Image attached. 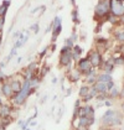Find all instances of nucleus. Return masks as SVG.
I'll return each instance as SVG.
<instances>
[{"mask_svg": "<svg viewBox=\"0 0 124 130\" xmlns=\"http://www.w3.org/2000/svg\"><path fill=\"white\" fill-rule=\"evenodd\" d=\"M5 79V77H4V74H3V72L0 71V82H3V80Z\"/></svg>", "mask_w": 124, "mask_h": 130, "instance_id": "nucleus-29", "label": "nucleus"}, {"mask_svg": "<svg viewBox=\"0 0 124 130\" xmlns=\"http://www.w3.org/2000/svg\"><path fill=\"white\" fill-rule=\"evenodd\" d=\"M72 18H73V21L78 22V19H77V10H74V11L72 12Z\"/></svg>", "mask_w": 124, "mask_h": 130, "instance_id": "nucleus-25", "label": "nucleus"}, {"mask_svg": "<svg viewBox=\"0 0 124 130\" xmlns=\"http://www.w3.org/2000/svg\"><path fill=\"white\" fill-rule=\"evenodd\" d=\"M72 45H73V42L70 40V39H68V40H67V45H66V46H68V47H72Z\"/></svg>", "mask_w": 124, "mask_h": 130, "instance_id": "nucleus-28", "label": "nucleus"}, {"mask_svg": "<svg viewBox=\"0 0 124 130\" xmlns=\"http://www.w3.org/2000/svg\"><path fill=\"white\" fill-rule=\"evenodd\" d=\"M47 72H49V67H43V68H42V72H41V76H45Z\"/></svg>", "mask_w": 124, "mask_h": 130, "instance_id": "nucleus-27", "label": "nucleus"}, {"mask_svg": "<svg viewBox=\"0 0 124 130\" xmlns=\"http://www.w3.org/2000/svg\"><path fill=\"white\" fill-rule=\"evenodd\" d=\"M6 10H8V8L0 5V16H5L6 15Z\"/></svg>", "mask_w": 124, "mask_h": 130, "instance_id": "nucleus-20", "label": "nucleus"}, {"mask_svg": "<svg viewBox=\"0 0 124 130\" xmlns=\"http://www.w3.org/2000/svg\"><path fill=\"white\" fill-rule=\"evenodd\" d=\"M1 93H3V95H5L6 98L11 99V97L14 95V93H12V90H11V87H10V84H9V82L3 83V86H1Z\"/></svg>", "mask_w": 124, "mask_h": 130, "instance_id": "nucleus-8", "label": "nucleus"}, {"mask_svg": "<svg viewBox=\"0 0 124 130\" xmlns=\"http://www.w3.org/2000/svg\"><path fill=\"white\" fill-rule=\"evenodd\" d=\"M62 66H68L72 61V53L71 51H67V52H61V57H60Z\"/></svg>", "mask_w": 124, "mask_h": 130, "instance_id": "nucleus-7", "label": "nucleus"}, {"mask_svg": "<svg viewBox=\"0 0 124 130\" xmlns=\"http://www.w3.org/2000/svg\"><path fill=\"white\" fill-rule=\"evenodd\" d=\"M108 21H111L112 24H115V22H117V16H114V15H109V16H108Z\"/></svg>", "mask_w": 124, "mask_h": 130, "instance_id": "nucleus-22", "label": "nucleus"}, {"mask_svg": "<svg viewBox=\"0 0 124 130\" xmlns=\"http://www.w3.org/2000/svg\"><path fill=\"white\" fill-rule=\"evenodd\" d=\"M78 68H80V72H81V73L88 74V73L92 71V64H91V62L88 61V58H82V60H80V62H78Z\"/></svg>", "mask_w": 124, "mask_h": 130, "instance_id": "nucleus-4", "label": "nucleus"}, {"mask_svg": "<svg viewBox=\"0 0 124 130\" xmlns=\"http://www.w3.org/2000/svg\"><path fill=\"white\" fill-rule=\"evenodd\" d=\"M1 5L5 6V8H9V5H10V0H4V3H3Z\"/></svg>", "mask_w": 124, "mask_h": 130, "instance_id": "nucleus-26", "label": "nucleus"}, {"mask_svg": "<svg viewBox=\"0 0 124 130\" xmlns=\"http://www.w3.org/2000/svg\"><path fill=\"white\" fill-rule=\"evenodd\" d=\"M80 78H81V72H80V71L74 70L72 72V78H71V80H72V82H77Z\"/></svg>", "mask_w": 124, "mask_h": 130, "instance_id": "nucleus-16", "label": "nucleus"}, {"mask_svg": "<svg viewBox=\"0 0 124 130\" xmlns=\"http://www.w3.org/2000/svg\"><path fill=\"white\" fill-rule=\"evenodd\" d=\"M109 11V1L108 0H99L96 9H94V12L97 16H105Z\"/></svg>", "mask_w": 124, "mask_h": 130, "instance_id": "nucleus-3", "label": "nucleus"}, {"mask_svg": "<svg viewBox=\"0 0 124 130\" xmlns=\"http://www.w3.org/2000/svg\"><path fill=\"white\" fill-rule=\"evenodd\" d=\"M118 94H119V90L117 89L115 87H112L111 88V97H117Z\"/></svg>", "mask_w": 124, "mask_h": 130, "instance_id": "nucleus-18", "label": "nucleus"}, {"mask_svg": "<svg viewBox=\"0 0 124 130\" xmlns=\"http://www.w3.org/2000/svg\"><path fill=\"white\" fill-rule=\"evenodd\" d=\"M124 0H111L109 1V11H112V15L120 18L124 14V6H123Z\"/></svg>", "mask_w": 124, "mask_h": 130, "instance_id": "nucleus-2", "label": "nucleus"}, {"mask_svg": "<svg viewBox=\"0 0 124 130\" xmlns=\"http://www.w3.org/2000/svg\"><path fill=\"white\" fill-rule=\"evenodd\" d=\"M88 87H87V86H83V87H81V90H80V95H81V97H84V95H86V94H87V93H88Z\"/></svg>", "mask_w": 124, "mask_h": 130, "instance_id": "nucleus-17", "label": "nucleus"}, {"mask_svg": "<svg viewBox=\"0 0 124 130\" xmlns=\"http://www.w3.org/2000/svg\"><path fill=\"white\" fill-rule=\"evenodd\" d=\"M113 64L115 66V64H123V60L119 57V58H115V60L113 61Z\"/></svg>", "mask_w": 124, "mask_h": 130, "instance_id": "nucleus-24", "label": "nucleus"}, {"mask_svg": "<svg viewBox=\"0 0 124 130\" xmlns=\"http://www.w3.org/2000/svg\"><path fill=\"white\" fill-rule=\"evenodd\" d=\"M52 29H53V35H52V41L56 40V37L61 34L62 26H61V18H56L55 22L52 24Z\"/></svg>", "mask_w": 124, "mask_h": 130, "instance_id": "nucleus-6", "label": "nucleus"}, {"mask_svg": "<svg viewBox=\"0 0 124 130\" xmlns=\"http://www.w3.org/2000/svg\"><path fill=\"white\" fill-rule=\"evenodd\" d=\"M117 39H118V41L123 42V40H124V35H123V31H122V30H119L118 32H117Z\"/></svg>", "mask_w": 124, "mask_h": 130, "instance_id": "nucleus-19", "label": "nucleus"}, {"mask_svg": "<svg viewBox=\"0 0 124 130\" xmlns=\"http://www.w3.org/2000/svg\"><path fill=\"white\" fill-rule=\"evenodd\" d=\"M0 46H1V35H0Z\"/></svg>", "mask_w": 124, "mask_h": 130, "instance_id": "nucleus-30", "label": "nucleus"}, {"mask_svg": "<svg viewBox=\"0 0 124 130\" xmlns=\"http://www.w3.org/2000/svg\"><path fill=\"white\" fill-rule=\"evenodd\" d=\"M25 130H31V129H27V128H26V129H25Z\"/></svg>", "mask_w": 124, "mask_h": 130, "instance_id": "nucleus-32", "label": "nucleus"}, {"mask_svg": "<svg viewBox=\"0 0 124 130\" xmlns=\"http://www.w3.org/2000/svg\"><path fill=\"white\" fill-rule=\"evenodd\" d=\"M102 121H103V124L117 126V125H119L122 123V118L115 110H107L105 114L102 117Z\"/></svg>", "mask_w": 124, "mask_h": 130, "instance_id": "nucleus-1", "label": "nucleus"}, {"mask_svg": "<svg viewBox=\"0 0 124 130\" xmlns=\"http://www.w3.org/2000/svg\"><path fill=\"white\" fill-rule=\"evenodd\" d=\"M18 48H15V47H14V48H12V50H11V52H10V55H9V57H8V61L9 60H11V58H12V57H14V56H15V55H16V52H18Z\"/></svg>", "mask_w": 124, "mask_h": 130, "instance_id": "nucleus-21", "label": "nucleus"}, {"mask_svg": "<svg viewBox=\"0 0 124 130\" xmlns=\"http://www.w3.org/2000/svg\"><path fill=\"white\" fill-rule=\"evenodd\" d=\"M87 76V82L89 83V84H94V82H96V73L91 71L88 74H86Z\"/></svg>", "mask_w": 124, "mask_h": 130, "instance_id": "nucleus-14", "label": "nucleus"}, {"mask_svg": "<svg viewBox=\"0 0 124 130\" xmlns=\"http://www.w3.org/2000/svg\"><path fill=\"white\" fill-rule=\"evenodd\" d=\"M9 84H10V87H11V90H12V93L14 94H18L19 92H20V89H21V82L20 80H18V79H11V80H9Z\"/></svg>", "mask_w": 124, "mask_h": 130, "instance_id": "nucleus-9", "label": "nucleus"}, {"mask_svg": "<svg viewBox=\"0 0 124 130\" xmlns=\"http://www.w3.org/2000/svg\"><path fill=\"white\" fill-rule=\"evenodd\" d=\"M113 68H114V64L112 61H108V62L104 63V71H105V73H109L111 74V72L113 71Z\"/></svg>", "mask_w": 124, "mask_h": 130, "instance_id": "nucleus-13", "label": "nucleus"}, {"mask_svg": "<svg viewBox=\"0 0 124 130\" xmlns=\"http://www.w3.org/2000/svg\"><path fill=\"white\" fill-rule=\"evenodd\" d=\"M82 53V48L80 47V46H74L73 47V52H72V57L74 58H78V56Z\"/></svg>", "mask_w": 124, "mask_h": 130, "instance_id": "nucleus-15", "label": "nucleus"}, {"mask_svg": "<svg viewBox=\"0 0 124 130\" xmlns=\"http://www.w3.org/2000/svg\"><path fill=\"white\" fill-rule=\"evenodd\" d=\"M31 30L34 31L35 34H37V32H39V24H34V25L31 26Z\"/></svg>", "mask_w": 124, "mask_h": 130, "instance_id": "nucleus-23", "label": "nucleus"}, {"mask_svg": "<svg viewBox=\"0 0 124 130\" xmlns=\"http://www.w3.org/2000/svg\"><path fill=\"white\" fill-rule=\"evenodd\" d=\"M94 89L97 90V93H101V94H105L108 92V88H107V84L105 83H102V82H96V84L93 86Z\"/></svg>", "mask_w": 124, "mask_h": 130, "instance_id": "nucleus-10", "label": "nucleus"}, {"mask_svg": "<svg viewBox=\"0 0 124 130\" xmlns=\"http://www.w3.org/2000/svg\"><path fill=\"white\" fill-rule=\"evenodd\" d=\"M1 104H3V102H1V99H0V105H1Z\"/></svg>", "mask_w": 124, "mask_h": 130, "instance_id": "nucleus-31", "label": "nucleus"}, {"mask_svg": "<svg viewBox=\"0 0 124 130\" xmlns=\"http://www.w3.org/2000/svg\"><path fill=\"white\" fill-rule=\"evenodd\" d=\"M109 80H113L112 79V76L109 73H102V74H99L96 78V82H102V83H108Z\"/></svg>", "mask_w": 124, "mask_h": 130, "instance_id": "nucleus-12", "label": "nucleus"}, {"mask_svg": "<svg viewBox=\"0 0 124 130\" xmlns=\"http://www.w3.org/2000/svg\"><path fill=\"white\" fill-rule=\"evenodd\" d=\"M88 61L91 62L92 67H97L102 62V56H101V53L98 51H93L92 53L89 55V57H88Z\"/></svg>", "mask_w": 124, "mask_h": 130, "instance_id": "nucleus-5", "label": "nucleus"}, {"mask_svg": "<svg viewBox=\"0 0 124 130\" xmlns=\"http://www.w3.org/2000/svg\"><path fill=\"white\" fill-rule=\"evenodd\" d=\"M11 113V108L6 104H1L0 105V118H4V117H8L10 115Z\"/></svg>", "mask_w": 124, "mask_h": 130, "instance_id": "nucleus-11", "label": "nucleus"}]
</instances>
